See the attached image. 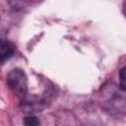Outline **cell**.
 Instances as JSON below:
<instances>
[{"mask_svg": "<svg viewBox=\"0 0 126 126\" xmlns=\"http://www.w3.org/2000/svg\"><path fill=\"white\" fill-rule=\"evenodd\" d=\"M7 85L9 89L20 98H24L28 91V79L21 69H13L7 75Z\"/></svg>", "mask_w": 126, "mask_h": 126, "instance_id": "cell-1", "label": "cell"}, {"mask_svg": "<svg viewBox=\"0 0 126 126\" xmlns=\"http://www.w3.org/2000/svg\"><path fill=\"white\" fill-rule=\"evenodd\" d=\"M15 52L14 45L4 39H0V61H5L12 57Z\"/></svg>", "mask_w": 126, "mask_h": 126, "instance_id": "cell-2", "label": "cell"}, {"mask_svg": "<svg viewBox=\"0 0 126 126\" xmlns=\"http://www.w3.org/2000/svg\"><path fill=\"white\" fill-rule=\"evenodd\" d=\"M25 126H39L40 122L35 116H28L24 120Z\"/></svg>", "mask_w": 126, "mask_h": 126, "instance_id": "cell-3", "label": "cell"}, {"mask_svg": "<svg viewBox=\"0 0 126 126\" xmlns=\"http://www.w3.org/2000/svg\"><path fill=\"white\" fill-rule=\"evenodd\" d=\"M124 72H125V68H123V69L121 70V72H120V82H121V86H122L123 89H125V83H124L125 77H124Z\"/></svg>", "mask_w": 126, "mask_h": 126, "instance_id": "cell-4", "label": "cell"}]
</instances>
